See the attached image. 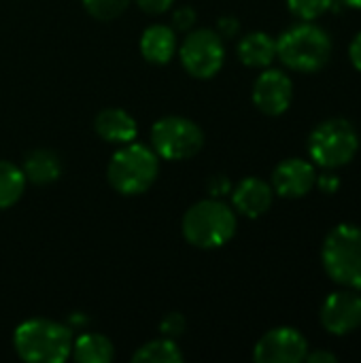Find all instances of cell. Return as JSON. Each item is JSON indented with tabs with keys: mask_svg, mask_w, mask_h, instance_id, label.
Segmentation results:
<instances>
[{
	"mask_svg": "<svg viewBox=\"0 0 361 363\" xmlns=\"http://www.w3.org/2000/svg\"><path fill=\"white\" fill-rule=\"evenodd\" d=\"M238 30H240V23H238L236 17H221L217 21V34L221 38H232V36L238 34Z\"/></svg>",
	"mask_w": 361,
	"mask_h": 363,
	"instance_id": "28",
	"label": "cell"
},
{
	"mask_svg": "<svg viewBox=\"0 0 361 363\" xmlns=\"http://www.w3.org/2000/svg\"><path fill=\"white\" fill-rule=\"evenodd\" d=\"M134 363H181L183 362V353L177 347V342L172 338H157L151 340L147 345H143L134 355H132Z\"/></svg>",
	"mask_w": 361,
	"mask_h": 363,
	"instance_id": "20",
	"label": "cell"
},
{
	"mask_svg": "<svg viewBox=\"0 0 361 363\" xmlns=\"http://www.w3.org/2000/svg\"><path fill=\"white\" fill-rule=\"evenodd\" d=\"M315 187H319V191L326 194V196H334L340 189V177H336L332 170H326V172L317 174Z\"/></svg>",
	"mask_w": 361,
	"mask_h": 363,
	"instance_id": "25",
	"label": "cell"
},
{
	"mask_svg": "<svg viewBox=\"0 0 361 363\" xmlns=\"http://www.w3.org/2000/svg\"><path fill=\"white\" fill-rule=\"evenodd\" d=\"M72 357L79 363H111L115 347L106 336L87 332L72 342Z\"/></svg>",
	"mask_w": 361,
	"mask_h": 363,
	"instance_id": "18",
	"label": "cell"
},
{
	"mask_svg": "<svg viewBox=\"0 0 361 363\" xmlns=\"http://www.w3.org/2000/svg\"><path fill=\"white\" fill-rule=\"evenodd\" d=\"M251 98L260 113L268 117H279L287 113L294 102V81L285 70L264 68V72L253 83Z\"/></svg>",
	"mask_w": 361,
	"mask_h": 363,
	"instance_id": "11",
	"label": "cell"
},
{
	"mask_svg": "<svg viewBox=\"0 0 361 363\" xmlns=\"http://www.w3.org/2000/svg\"><path fill=\"white\" fill-rule=\"evenodd\" d=\"M140 53L151 64H168L177 53V32L172 26L153 23L140 36Z\"/></svg>",
	"mask_w": 361,
	"mask_h": 363,
	"instance_id": "15",
	"label": "cell"
},
{
	"mask_svg": "<svg viewBox=\"0 0 361 363\" xmlns=\"http://www.w3.org/2000/svg\"><path fill=\"white\" fill-rule=\"evenodd\" d=\"M349 60H351L353 68L361 72V30L353 36V40L349 45Z\"/></svg>",
	"mask_w": 361,
	"mask_h": 363,
	"instance_id": "30",
	"label": "cell"
},
{
	"mask_svg": "<svg viewBox=\"0 0 361 363\" xmlns=\"http://www.w3.org/2000/svg\"><path fill=\"white\" fill-rule=\"evenodd\" d=\"M236 53L249 68H268L277 60V38L268 32H249L240 38Z\"/></svg>",
	"mask_w": 361,
	"mask_h": 363,
	"instance_id": "16",
	"label": "cell"
},
{
	"mask_svg": "<svg viewBox=\"0 0 361 363\" xmlns=\"http://www.w3.org/2000/svg\"><path fill=\"white\" fill-rule=\"evenodd\" d=\"M198 15L191 6H181L172 13V28L174 30H183V32H189L196 23Z\"/></svg>",
	"mask_w": 361,
	"mask_h": 363,
	"instance_id": "24",
	"label": "cell"
},
{
	"mask_svg": "<svg viewBox=\"0 0 361 363\" xmlns=\"http://www.w3.org/2000/svg\"><path fill=\"white\" fill-rule=\"evenodd\" d=\"M321 328L330 336H349L361 328V294L357 289H338L328 294L319 311Z\"/></svg>",
	"mask_w": 361,
	"mask_h": 363,
	"instance_id": "9",
	"label": "cell"
},
{
	"mask_svg": "<svg viewBox=\"0 0 361 363\" xmlns=\"http://www.w3.org/2000/svg\"><path fill=\"white\" fill-rule=\"evenodd\" d=\"M185 328H187V321H185V317L181 313H168L162 319V323H160L162 336L172 338V340H177L179 336H183L185 334Z\"/></svg>",
	"mask_w": 361,
	"mask_h": 363,
	"instance_id": "23",
	"label": "cell"
},
{
	"mask_svg": "<svg viewBox=\"0 0 361 363\" xmlns=\"http://www.w3.org/2000/svg\"><path fill=\"white\" fill-rule=\"evenodd\" d=\"M136 4L140 11L149 15H160V13H166L174 4V0H136Z\"/></svg>",
	"mask_w": 361,
	"mask_h": 363,
	"instance_id": "27",
	"label": "cell"
},
{
	"mask_svg": "<svg viewBox=\"0 0 361 363\" xmlns=\"http://www.w3.org/2000/svg\"><path fill=\"white\" fill-rule=\"evenodd\" d=\"M321 266L330 281L361 291V228L355 223L334 225L321 245Z\"/></svg>",
	"mask_w": 361,
	"mask_h": 363,
	"instance_id": "5",
	"label": "cell"
},
{
	"mask_svg": "<svg viewBox=\"0 0 361 363\" xmlns=\"http://www.w3.org/2000/svg\"><path fill=\"white\" fill-rule=\"evenodd\" d=\"M332 51L330 32L315 21H298L277 38V57L285 68L302 74L323 70L332 60Z\"/></svg>",
	"mask_w": 361,
	"mask_h": 363,
	"instance_id": "1",
	"label": "cell"
},
{
	"mask_svg": "<svg viewBox=\"0 0 361 363\" xmlns=\"http://www.w3.org/2000/svg\"><path fill=\"white\" fill-rule=\"evenodd\" d=\"M334 2L336 0H287V9L298 21H317L334 9Z\"/></svg>",
	"mask_w": 361,
	"mask_h": 363,
	"instance_id": "21",
	"label": "cell"
},
{
	"mask_svg": "<svg viewBox=\"0 0 361 363\" xmlns=\"http://www.w3.org/2000/svg\"><path fill=\"white\" fill-rule=\"evenodd\" d=\"M306 353V336L291 325L268 330L253 347V359L257 363H300Z\"/></svg>",
	"mask_w": 361,
	"mask_h": 363,
	"instance_id": "10",
	"label": "cell"
},
{
	"mask_svg": "<svg viewBox=\"0 0 361 363\" xmlns=\"http://www.w3.org/2000/svg\"><path fill=\"white\" fill-rule=\"evenodd\" d=\"M130 2L132 0H83V6L91 17L111 21V19H117L121 13H126Z\"/></svg>",
	"mask_w": 361,
	"mask_h": 363,
	"instance_id": "22",
	"label": "cell"
},
{
	"mask_svg": "<svg viewBox=\"0 0 361 363\" xmlns=\"http://www.w3.org/2000/svg\"><path fill=\"white\" fill-rule=\"evenodd\" d=\"M181 232L183 238L196 249H221L236 234V211H232V206H228L221 198L200 200L185 211Z\"/></svg>",
	"mask_w": 361,
	"mask_h": 363,
	"instance_id": "2",
	"label": "cell"
},
{
	"mask_svg": "<svg viewBox=\"0 0 361 363\" xmlns=\"http://www.w3.org/2000/svg\"><path fill=\"white\" fill-rule=\"evenodd\" d=\"M26 174L13 162L0 160V211L15 206L26 191Z\"/></svg>",
	"mask_w": 361,
	"mask_h": 363,
	"instance_id": "19",
	"label": "cell"
},
{
	"mask_svg": "<svg viewBox=\"0 0 361 363\" xmlns=\"http://www.w3.org/2000/svg\"><path fill=\"white\" fill-rule=\"evenodd\" d=\"M206 189H209L211 198H223V196H228L232 191V183H230V179L226 174H215V177L209 179Z\"/></svg>",
	"mask_w": 361,
	"mask_h": 363,
	"instance_id": "26",
	"label": "cell"
},
{
	"mask_svg": "<svg viewBox=\"0 0 361 363\" xmlns=\"http://www.w3.org/2000/svg\"><path fill=\"white\" fill-rule=\"evenodd\" d=\"M309 157L323 170H338L351 164L360 151V132L345 117H330L313 128L306 140Z\"/></svg>",
	"mask_w": 361,
	"mask_h": 363,
	"instance_id": "6",
	"label": "cell"
},
{
	"mask_svg": "<svg viewBox=\"0 0 361 363\" xmlns=\"http://www.w3.org/2000/svg\"><path fill=\"white\" fill-rule=\"evenodd\" d=\"M26 181L32 185H51L62 177V160L49 149L30 151L21 166Z\"/></svg>",
	"mask_w": 361,
	"mask_h": 363,
	"instance_id": "17",
	"label": "cell"
},
{
	"mask_svg": "<svg viewBox=\"0 0 361 363\" xmlns=\"http://www.w3.org/2000/svg\"><path fill=\"white\" fill-rule=\"evenodd\" d=\"M179 57L183 68L196 79H213L226 62V45L217 30L198 28L187 32Z\"/></svg>",
	"mask_w": 361,
	"mask_h": 363,
	"instance_id": "8",
	"label": "cell"
},
{
	"mask_svg": "<svg viewBox=\"0 0 361 363\" xmlns=\"http://www.w3.org/2000/svg\"><path fill=\"white\" fill-rule=\"evenodd\" d=\"M317 183V168L313 162L302 157H287L272 170L270 185L277 196L298 200L309 196Z\"/></svg>",
	"mask_w": 361,
	"mask_h": 363,
	"instance_id": "12",
	"label": "cell"
},
{
	"mask_svg": "<svg viewBox=\"0 0 361 363\" xmlns=\"http://www.w3.org/2000/svg\"><path fill=\"white\" fill-rule=\"evenodd\" d=\"M94 130L102 140L121 147V145H128L136 138L138 123L128 111L113 106V108H104L96 115Z\"/></svg>",
	"mask_w": 361,
	"mask_h": 363,
	"instance_id": "14",
	"label": "cell"
},
{
	"mask_svg": "<svg viewBox=\"0 0 361 363\" xmlns=\"http://www.w3.org/2000/svg\"><path fill=\"white\" fill-rule=\"evenodd\" d=\"M151 145L157 157L170 162H183L200 153V149L204 147V132L196 121L179 115H170L153 123Z\"/></svg>",
	"mask_w": 361,
	"mask_h": 363,
	"instance_id": "7",
	"label": "cell"
},
{
	"mask_svg": "<svg viewBox=\"0 0 361 363\" xmlns=\"http://www.w3.org/2000/svg\"><path fill=\"white\" fill-rule=\"evenodd\" d=\"M304 362H309V363H336V362H338V355H336V353H332V351H323V349H319V351H311V349H309V353H306Z\"/></svg>",
	"mask_w": 361,
	"mask_h": 363,
	"instance_id": "29",
	"label": "cell"
},
{
	"mask_svg": "<svg viewBox=\"0 0 361 363\" xmlns=\"http://www.w3.org/2000/svg\"><path fill=\"white\" fill-rule=\"evenodd\" d=\"M338 4H343V6H347V9L361 11V0H338Z\"/></svg>",
	"mask_w": 361,
	"mask_h": 363,
	"instance_id": "31",
	"label": "cell"
},
{
	"mask_svg": "<svg viewBox=\"0 0 361 363\" xmlns=\"http://www.w3.org/2000/svg\"><path fill=\"white\" fill-rule=\"evenodd\" d=\"M160 172V160L153 147L143 143L121 145L106 168L109 185L121 196H140L151 189Z\"/></svg>",
	"mask_w": 361,
	"mask_h": 363,
	"instance_id": "4",
	"label": "cell"
},
{
	"mask_svg": "<svg viewBox=\"0 0 361 363\" xmlns=\"http://www.w3.org/2000/svg\"><path fill=\"white\" fill-rule=\"evenodd\" d=\"M72 330L51 319H28L17 325L13 347L28 363H62L72 355Z\"/></svg>",
	"mask_w": 361,
	"mask_h": 363,
	"instance_id": "3",
	"label": "cell"
},
{
	"mask_svg": "<svg viewBox=\"0 0 361 363\" xmlns=\"http://www.w3.org/2000/svg\"><path fill=\"white\" fill-rule=\"evenodd\" d=\"M232 206L238 215L247 219H257L266 215L274 200V189L268 181L260 177H247L230 191Z\"/></svg>",
	"mask_w": 361,
	"mask_h": 363,
	"instance_id": "13",
	"label": "cell"
}]
</instances>
